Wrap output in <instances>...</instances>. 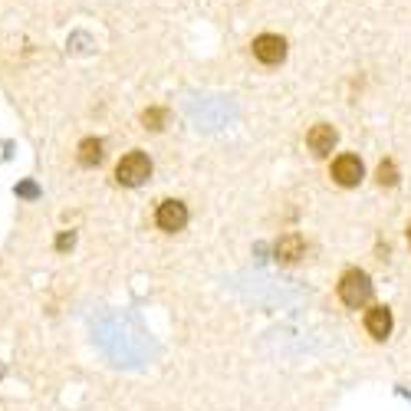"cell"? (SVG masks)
<instances>
[{
	"label": "cell",
	"mask_w": 411,
	"mask_h": 411,
	"mask_svg": "<svg viewBox=\"0 0 411 411\" xmlns=\"http://www.w3.org/2000/svg\"><path fill=\"white\" fill-rule=\"evenodd\" d=\"M142 122H145V128H152V132H158V128L165 126V109H145Z\"/></svg>",
	"instance_id": "cell-10"
},
{
	"label": "cell",
	"mask_w": 411,
	"mask_h": 411,
	"mask_svg": "<svg viewBox=\"0 0 411 411\" xmlns=\"http://www.w3.org/2000/svg\"><path fill=\"white\" fill-rule=\"evenodd\" d=\"M148 175H152V161H148L145 152H128V155H122V161L116 165V178H119V185H126V188H138Z\"/></svg>",
	"instance_id": "cell-2"
},
{
	"label": "cell",
	"mask_w": 411,
	"mask_h": 411,
	"mask_svg": "<svg viewBox=\"0 0 411 411\" xmlns=\"http://www.w3.org/2000/svg\"><path fill=\"white\" fill-rule=\"evenodd\" d=\"M398 181V171H395L392 161H382L378 165V185H395Z\"/></svg>",
	"instance_id": "cell-11"
},
{
	"label": "cell",
	"mask_w": 411,
	"mask_h": 411,
	"mask_svg": "<svg viewBox=\"0 0 411 411\" xmlns=\"http://www.w3.org/2000/svg\"><path fill=\"white\" fill-rule=\"evenodd\" d=\"M362 175H366V168H362V161L356 155H339V158L332 161V178L342 188H356L358 181H362Z\"/></svg>",
	"instance_id": "cell-4"
},
{
	"label": "cell",
	"mask_w": 411,
	"mask_h": 411,
	"mask_svg": "<svg viewBox=\"0 0 411 411\" xmlns=\"http://www.w3.org/2000/svg\"><path fill=\"white\" fill-rule=\"evenodd\" d=\"M368 296H372V280L362 273V270H349V273H342L339 280V300L346 306H352V309H358V306L368 303Z\"/></svg>",
	"instance_id": "cell-1"
},
{
	"label": "cell",
	"mask_w": 411,
	"mask_h": 411,
	"mask_svg": "<svg viewBox=\"0 0 411 411\" xmlns=\"http://www.w3.org/2000/svg\"><path fill=\"white\" fill-rule=\"evenodd\" d=\"M408 243H411V227H408Z\"/></svg>",
	"instance_id": "cell-12"
},
{
	"label": "cell",
	"mask_w": 411,
	"mask_h": 411,
	"mask_svg": "<svg viewBox=\"0 0 411 411\" xmlns=\"http://www.w3.org/2000/svg\"><path fill=\"white\" fill-rule=\"evenodd\" d=\"M306 145H309V152H313V155H329L332 148H336V128L326 126V122H319V126L309 128Z\"/></svg>",
	"instance_id": "cell-6"
},
{
	"label": "cell",
	"mask_w": 411,
	"mask_h": 411,
	"mask_svg": "<svg viewBox=\"0 0 411 411\" xmlns=\"http://www.w3.org/2000/svg\"><path fill=\"white\" fill-rule=\"evenodd\" d=\"M366 329L372 339H385V336L392 332V313H388L385 306H372L366 313Z\"/></svg>",
	"instance_id": "cell-7"
},
{
	"label": "cell",
	"mask_w": 411,
	"mask_h": 411,
	"mask_svg": "<svg viewBox=\"0 0 411 411\" xmlns=\"http://www.w3.org/2000/svg\"><path fill=\"white\" fill-rule=\"evenodd\" d=\"M155 224H158L161 231H181L185 224H188V207L181 204V201H161L158 204V214H155Z\"/></svg>",
	"instance_id": "cell-5"
},
{
	"label": "cell",
	"mask_w": 411,
	"mask_h": 411,
	"mask_svg": "<svg viewBox=\"0 0 411 411\" xmlns=\"http://www.w3.org/2000/svg\"><path fill=\"white\" fill-rule=\"evenodd\" d=\"M277 257L283 260V263L300 260V257H303V237H300V234H286L283 241L277 243Z\"/></svg>",
	"instance_id": "cell-8"
},
{
	"label": "cell",
	"mask_w": 411,
	"mask_h": 411,
	"mask_svg": "<svg viewBox=\"0 0 411 411\" xmlns=\"http://www.w3.org/2000/svg\"><path fill=\"white\" fill-rule=\"evenodd\" d=\"M99 161H102V142H99V138H82L80 142V165L92 168Z\"/></svg>",
	"instance_id": "cell-9"
},
{
	"label": "cell",
	"mask_w": 411,
	"mask_h": 411,
	"mask_svg": "<svg viewBox=\"0 0 411 411\" xmlns=\"http://www.w3.org/2000/svg\"><path fill=\"white\" fill-rule=\"evenodd\" d=\"M253 56H257L263 66H277L286 60V40L277 33H260L253 40Z\"/></svg>",
	"instance_id": "cell-3"
}]
</instances>
